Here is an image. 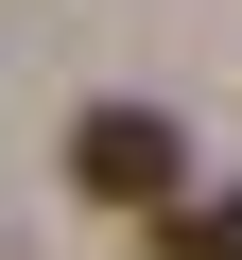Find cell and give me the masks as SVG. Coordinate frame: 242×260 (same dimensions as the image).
Instances as JSON below:
<instances>
[{
  "mask_svg": "<svg viewBox=\"0 0 242 260\" xmlns=\"http://www.w3.org/2000/svg\"><path fill=\"white\" fill-rule=\"evenodd\" d=\"M69 191H87V208H173V191H190V139H173L156 104H87V121H69Z\"/></svg>",
  "mask_w": 242,
  "mask_h": 260,
  "instance_id": "cell-1",
  "label": "cell"
},
{
  "mask_svg": "<svg viewBox=\"0 0 242 260\" xmlns=\"http://www.w3.org/2000/svg\"><path fill=\"white\" fill-rule=\"evenodd\" d=\"M156 260H242V191H173L156 208Z\"/></svg>",
  "mask_w": 242,
  "mask_h": 260,
  "instance_id": "cell-2",
  "label": "cell"
}]
</instances>
